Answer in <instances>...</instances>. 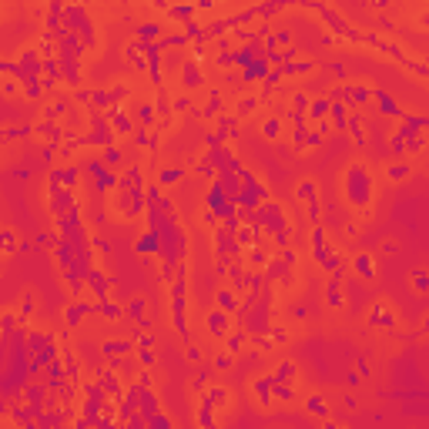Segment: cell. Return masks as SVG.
<instances>
[{
	"label": "cell",
	"instance_id": "cell-1",
	"mask_svg": "<svg viewBox=\"0 0 429 429\" xmlns=\"http://www.w3.org/2000/svg\"><path fill=\"white\" fill-rule=\"evenodd\" d=\"M346 194L352 205H365L369 198H373V178H369V171L359 168V164H352L346 175Z\"/></svg>",
	"mask_w": 429,
	"mask_h": 429
},
{
	"label": "cell",
	"instance_id": "cell-2",
	"mask_svg": "<svg viewBox=\"0 0 429 429\" xmlns=\"http://www.w3.org/2000/svg\"><path fill=\"white\" fill-rule=\"evenodd\" d=\"M84 282L91 285V292H94L97 299H107V289H111V278H104V272H97V268H88V272H84Z\"/></svg>",
	"mask_w": 429,
	"mask_h": 429
},
{
	"label": "cell",
	"instance_id": "cell-3",
	"mask_svg": "<svg viewBox=\"0 0 429 429\" xmlns=\"http://www.w3.org/2000/svg\"><path fill=\"white\" fill-rule=\"evenodd\" d=\"M91 312H97V305H91V302H71V305H67V325H77L84 316H91Z\"/></svg>",
	"mask_w": 429,
	"mask_h": 429
},
{
	"label": "cell",
	"instance_id": "cell-4",
	"mask_svg": "<svg viewBox=\"0 0 429 429\" xmlns=\"http://www.w3.org/2000/svg\"><path fill=\"white\" fill-rule=\"evenodd\" d=\"M373 97H376V104H379V111L382 114H389V118H403V111L396 107V101H392V94H386V91H373Z\"/></svg>",
	"mask_w": 429,
	"mask_h": 429
},
{
	"label": "cell",
	"instance_id": "cell-5",
	"mask_svg": "<svg viewBox=\"0 0 429 429\" xmlns=\"http://www.w3.org/2000/svg\"><path fill=\"white\" fill-rule=\"evenodd\" d=\"M134 251H138V255H158V232H145V235L138 238V242H134Z\"/></svg>",
	"mask_w": 429,
	"mask_h": 429
},
{
	"label": "cell",
	"instance_id": "cell-6",
	"mask_svg": "<svg viewBox=\"0 0 429 429\" xmlns=\"http://www.w3.org/2000/svg\"><path fill=\"white\" fill-rule=\"evenodd\" d=\"M329 97H316V101H308V107H305V118L308 121H322L325 114H329Z\"/></svg>",
	"mask_w": 429,
	"mask_h": 429
},
{
	"label": "cell",
	"instance_id": "cell-7",
	"mask_svg": "<svg viewBox=\"0 0 429 429\" xmlns=\"http://www.w3.org/2000/svg\"><path fill=\"white\" fill-rule=\"evenodd\" d=\"M228 329H232V325H228V312H211L208 316V332L211 335H228Z\"/></svg>",
	"mask_w": 429,
	"mask_h": 429
},
{
	"label": "cell",
	"instance_id": "cell-8",
	"mask_svg": "<svg viewBox=\"0 0 429 429\" xmlns=\"http://www.w3.org/2000/svg\"><path fill=\"white\" fill-rule=\"evenodd\" d=\"M168 17H171V20H178V24H185V20H191V17H194V4H191V0L175 4V7H168Z\"/></svg>",
	"mask_w": 429,
	"mask_h": 429
},
{
	"label": "cell",
	"instance_id": "cell-9",
	"mask_svg": "<svg viewBox=\"0 0 429 429\" xmlns=\"http://www.w3.org/2000/svg\"><path fill=\"white\" fill-rule=\"evenodd\" d=\"M181 81H185V88H198V84H205V77H202V71H198L194 61L181 67Z\"/></svg>",
	"mask_w": 429,
	"mask_h": 429
},
{
	"label": "cell",
	"instance_id": "cell-10",
	"mask_svg": "<svg viewBox=\"0 0 429 429\" xmlns=\"http://www.w3.org/2000/svg\"><path fill=\"white\" fill-rule=\"evenodd\" d=\"M218 308H221V312H238V299H235V292H232V289L218 292Z\"/></svg>",
	"mask_w": 429,
	"mask_h": 429
},
{
	"label": "cell",
	"instance_id": "cell-11",
	"mask_svg": "<svg viewBox=\"0 0 429 429\" xmlns=\"http://www.w3.org/2000/svg\"><path fill=\"white\" fill-rule=\"evenodd\" d=\"M101 389H104V396H111V399H121V386H118L114 373H104V376H101Z\"/></svg>",
	"mask_w": 429,
	"mask_h": 429
},
{
	"label": "cell",
	"instance_id": "cell-12",
	"mask_svg": "<svg viewBox=\"0 0 429 429\" xmlns=\"http://www.w3.org/2000/svg\"><path fill=\"white\" fill-rule=\"evenodd\" d=\"M356 275H359V278H373V275H376L373 255H359V259H356Z\"/></svg>",
	"mask_w": 429,
	"mask_h": 429
},
{
	"label": "cell",
	"instance_id": "cell-13",
	"mask_svg": "<svg viewBox=\"0 0 429 429\" xmlns=\"http://www.w3.org/2000/svg\"><path fill=\"white\" fill-rule=\"evenodd\" d=\"M131 349H134V342H124V339L104 342V352H107V356H124V352H131Z\"/></svg>",
	"mask_w": 429,
	"mask_h": 429
},
{
	"label": "cell",
	"instance_id": "cell-14",
	"mask_svg": "<svg viewBox=\"0 0 429 429\" xmlns=\"http://www.w3.org/2000/svg\"><path fill=\"white\" fill-rule=\"evenodd\" d=\"M97 312H101L104 319H111V322H118V319H121V305H114V302H107V299L97 302Z\"/></svg>",
	"mask_w": 429,
	"mask_h": 429
},
{
	"label": "cell",
	"instance_id": "cell-15",
	"mask_svg": "<svg viewBox=\"0 0 429 429\" xmlns=\"http://www.w3.org/2000/svg\"><path fill=\"white\" fill-rule=\"evenodd\" d=\"M369 322H373V325H379V329H389V325L396 322V319H392V312H386V308H373Z\"/></svg>",
	"mask_w": 429,
	"mask_h": 429
},
{
	"label": "cell",
	"instance_id": "cell-16",
	"mask_svg": "<svg viewBox=\"0 0 429 429\" xmlns=\"http://www.w3.org/2000/svg\"><path fill=\"white\" fill-rule=\"evenodd\" d=\"M181 178H185V171H181V168H164L161 175H158V185H178Z\"/></svg>",
	"mask_w": 429,
	"mask_h": 429
},
{
	"label": "cell",
	"instance_id": "cell-17",
	"mask_svg": "<svg viewBox=\"0 0 429 429\" xmlns=\"http://www.w3.org/2000/svg\"><path fill=\"white\" fill-rule=\"evenodd\" d=\"M121 148H114V145H107L104 148V158H101V164H104V168H114V164H121Z\"/></svg>",
	"mask_w": 429,
	"mask_h": 429
},
{
	"label": "cell",
	"instance_id": "cell-18",
	"mask_svg": "<svg viewBox=\"0 0 429 429\" xmlns=\"http://www.w3.org/2000/svg\"><path fill=\"white\" fill-rule=\"evenodd\" d=\"M225 399H228V389L211 386V389H208V396H205V403H208V406H225Z\"/></svg>",
	"mask_w": 429,
	"mask_h": 429
},
{
	"label": "cell",
	"instance_id": "cell-19",
	"mask_svg": "<svg viewBox=\"0 0 429 429\" xmlns=\"http://www.w3.org/2000/svg\"><path fill=\"white\" fill-rule=\"evenodd\" d=\"M0 248L4 251H17L20 245H17V235L10 232V228H0Z\"/></svg>",
	"mask_w": 429,
	"mask_h": 429
},
{
	"label": "cell",
	"instance_id": "cell-20",
	"mask_svg": "<svg viewBox=\"0 0 429 429\" xmlns=\"http://www.w3.org/2000/svg\"><path fill=\"white\" fill-rule=\"evenodd\" d=\"M161 37V27L158 24H141L138 27V41H158Z\"/></svg>",
	"mask_w": 429,
	"mask_h": 429
},
{
	"label": "cell",
	"instance_id": "cell-21",
	"mask_svg": "<svg viewBox=\"0 0 429 429\" xmlns=\"http://www.w3.org/2000/svg\"><path fill=\"white\" fill-rule=\"evenodd\" d=\"M369 97H373L369 88H349V104H365Z\"/></svg>",
	"mask_w": 429,
	"mask_h": 429
},
{
	"label": "cell",
	"instance_id": "cell-22",
	"mask_svg": "<svg viewBox=\"0 0 429 429\" xmlns=\"http://www.w3.org/2000/svg\"><path fill=\"white\" fill-rule=\"evenodd\" d=\"M305 409H308L312 416H325V413H329V406L322 403V396H312V399L305 403Z\"/></svg>",
	"mask_w": 429,
	"mask_h": 429
},
{
	"label": "cell",
	"instance_id": "cell-23",
	"mask_svg": "<svg viewBox=\"0 0 429 429\" xmlns=\"http://www.w3.org/2000/svg\"><path fill=\"white\" fill-rule=\"evenodd\" d=\"M255 392H259L262 403H268V399H272V376H268V379H259V382H255Z\"/></svg>",
	"mask_w": 429,
	"mask_h": 429
},
{
	"label": "cell",
	"instance_id": "cell-24",
	"mask_svg": "<svg viewBox=\"0 0 429 429\" xmlns=\"http://www.w3.org/2000/svg\"><path fill=\"white\" fill-rule=\"evenodd\" d=\"M278 131H282V121H278V118H268V121L262 124V134H265V138H278Z\"/></svg>",
	"mask_w": 429,
	"mask_h": 429
},
{
	"label": "cell",
	"instance_id": "cell-25",
	"mask_svg": "<svg viewBox=\"0 0 429 429\" xmlns=\"http://www.w3.org/2000/svg\"><path fill=\"white\" fill-rule=\"evenodd\" d=\"M255 107H259V97H238L235 111H238V114H251Z\"/></svg>",
	"mask_w": 429,
	"mask_h": 429
},
{
	"label": "cell",
	"instance_id": "cell-26",
	"mask_svg": "<svg viewBox=\"0 0 429 429\" xmlns=\"http://www.w3.org/2000/svg\"><path fill=\"white\" fill-rule=\"evenodd\" d=\"M154 111H158V114H171V97H168V91H158V101H154Z\"/></svg>",
	"mask_w": 429,
	"mask_h": 429
},
{
	"label": "cell",
	"instance_id": "cell-27",
	"mask_svg": "<svg viewBox=\"0 0 429 429\" xmlns=\"http://www.w3.org/2000/svg\"><path fill=\"white\" fill-rule=\"evenodd\" d=\"M154 114H158V111H154V104H138V118H141V124H145V128L154 121Z\"/></svg>",
	"mask_w": 429,
	"mask_h": 429
},
{
	"label": "cell",
	"instance_id": "cell-28",
	"mask_svg": "<svg viewBox=\"0 0 429 429\" xmlns=\"http://www.w3.org/2000/svg\"><path fill=\"white\" fill-rule=\"evenodd\" d=\"M245 346V332H232L228 335V352H242Z\"/></svg>",
	"mask_w": 429,
	"mask_h": 429
},
{
	"label": "cell",
	"instance_id": "cell-29",
	"mask_svg": "<svg viewBox=\"0 0 429 429\" xmlns=\"http://www.w3.org/2000/svg\"><path fill=\"white\" fill-rule=\"evenodd\" d=\"M295 194H299V198H305V202H312V198H316V185H312V181H302Z\"/></svg>",
	"mask_w": 429,
	"mask_h": 429
},
{
	"label": "cell",
	"instance_id": "cell-30",
	"mask_svg": "<svg viewBox=\"0 0 429 429\" xmlns=\"http://www.w3.org/2000/svg\"><path fill=\"white\" fill-rule=\"evenodd\" d=\"M329 305H342V295H339V275L332 278V285H329Z\"/></svg>",
	"mask_w": 429,
	"mask_h": 429
},
{
	"label": "cell",
	"instance_id": "cell-31",
	"mask_svg": "<svg viewBox=\"0 0 429 429\" xmlns=\"http://www.w3.org/2000/svg\"><path fill=\"white\" fill-rule=\"evenodd\" d=\"M305 107H308V94H302V91H299V94L292 97V111H305Z\"/></svg>",
	"mask_w": 429,
	"mask_h": 429
},
{
	"label": "cell",
	"instance_id": "cell-32",
	"mask_svg": "<svg viewBox=\"0 0 429 429\" xmlns=\"http://www.w3.org/2000/svg\"><path fill=\"white\" fill-rule=\"evenodd\" d=\"M406 175H409V168H406V164H392V168H389V178H392V181L406 178Z\"/></svg>",
	"mask_w": 429,
	"mask_h": 429
},
{
	"label": "cell",
	"instance_id": "cell-33",
	"mask_svg": "<svg viewBox=\"0 0 429 429\" xmlns=\"http://www.w3.org/2000/svg\"><path fill=\"white\" fill-rule=\"evenodd\" d=\"M292 373H295V365H292V362H282V365H278V376H275V379H292Z\"/></svg>",
	"mask_w": 429,
	"mask_h": 429
},
{
	"label": "cell",
	"instance_id": "cell-34",
	"mask_svg": "<svg viewBox=\"0 0 429 429\" xmlns=\"http://www.w3.org/2000/svg\"><path fill=\"white\" fill-rule=\"evenodd\" d=\"M416 289H419V292L429 289V275H426V272H416Z\"/></svg>",
	"mask_w": 429,
	"mask_h": 429
},
{
	"label": "cell",
	"instance_id": "cell-35",
	"mask_svg": "<svg viewBox=\"0 0 429 429\" xmlns=\"http://www.w3.org/2000/svg\"><path fill=\"white\" fill-rule=\"evenodd\" d=\"M188 107H191V101H188V97H178V101L171 104V111H188Z\"/></svg>",
	"mask_w": 429,
	"mask_h": 429
},
{
	"label": "cell",
	"instance_id": "cell-36",
	"mask_svg": "<svg viewBox=\"0 0 429 429\" xmlns=\"http://www.w3.org/2000/svg\"><path fill=\"white\" fill-rule=\"evenodd\" d=\"M151 426H171V419H168V416H151Z\"/></svg>",
	"mask_w": 429,
	"mask_h": 429
},
{
	"label": "cell",
	"instance_id": "cell-37",
	"mask_svg": "<svg viewBox=\"0 0 429 429\" xmlns=\"http://www.w3.org/2000/svg\"><path fill=\"white\" fill-rule=\"evenodd\" d=\"M141 362H145V365L154 362V352H151V349H141Z\"/></svg>",
	"mask_w": 429,
	"mask_h": 429
},
{
	"label": "cell",
	"instance_id": "cell-38",
	"mask_svg": "<svg viewBox=\"0 0 429 429\" xmlns=\"http://www.w3.org/2000/svg\"><path fill=\"white\" fill-rule=\"evenodd\" d=\"M228 365H232V359H228V356H218V359H215V369H228Z\"/></svg>",
	"mask_w": 429,
	"mask_h": 429
},
{
	"label": "cell",
	"instance_id": "cell-39",
	"mask_svg": "<svg viewBox=\"0 0 429 429\" xmlns=\"http://www.w3.org/2000/svg\"><path fill=\"white\" fill-rule=\"evenodd\" d=\"M31 312H34V299H27L24 305H20V316H31Z\"/></svg>",
	"mask_w": 429,
	"mask_h": 429
},
{
	"label": "cell",
	"instance_id": "cell-40",
	"mask_svg": "<svg viewBox=\"0 0 429 429\" xmlns=\"http://www.w3.org/2000/svg\"><path fill=\"white\" fill-rule=\"evenodd\" d=\"M151 342H154L151 335H138V346H141V349H151Z\"/></svg>",
	"mask_w": 429,
	"mask_h": 429
},
{
	"label": "cell",
	"instance_id": "cell-41",
	"mask_svg": "<svg viewBox=\"0 0 429 429\" xmlns=\"http://www.w3.org/2000/svg\"><path fill=\"white\" fill-rule=\"evenodd\" d=\"M188 359H191V362H198V359H202V352H198L194 346H188Z\"/></svg>",
	"mask_w": 429,
	"mask_h": 429
},
{
	"label": "cell",
	"instance_id": "cell-42",
	"mask_svg": "<svg viewBox=\"0 0 429 429\" xmlns=\"http://www.w3.org/2000/svg\"><path fill=\"white\" fill-rule=\"evenodd\" d=\"M205 382H208V373H198V376H194V386H198V389H202Z\"/></svg>",
	"mask_w": 429,
	"mask_h": 429
},
{
	"label": "cell",
	"instance_id": "cell-43",
	"mask_svg": "<svg viewBox=\"0 0 429 429\" xmlns=\"http://www.w3.org/2000/svg\"><path fill=\"white\" fill-rule=\"evenodd\" d=\"M332 74H335V77H346V67H342L339 61H335V64H332Z\"/></svg>",
	"mask_w": 429,
	"mask_h": 429
},
{
	"label": "cell",
	"instance_id": "cell-44",
	"mask_svg": "<svg viewBox=\"0 0 429 429\" xmlns=\"http://www.w3.org/2000/svg\"><path fill=\"white\" fill-rule=\"evenodd\" d=\"M376 7H379V10H386V7H389V0H376Z\"/></svg>",
	"mask_w": 429,
	"mask_h": 429
}]
</instances>
